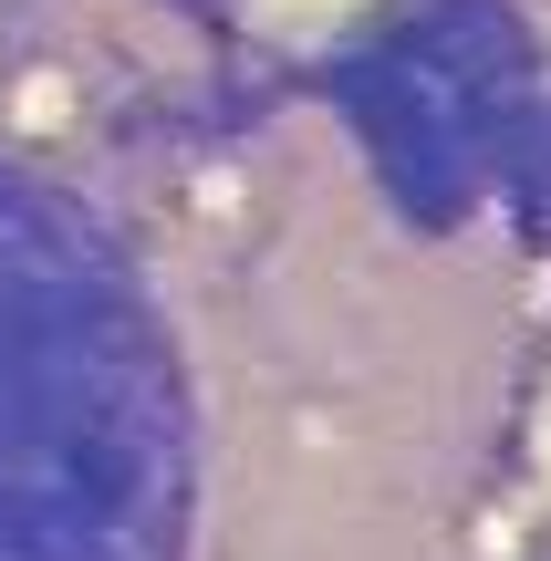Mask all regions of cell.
<instances>
[{"label":"cell","instance_id":"cell-1","mask_svg":"<svg viewBox=\"0 0 551 561\" xmlns=\"http://www.w3.org/2000/svg\"><path fill=\"white\" fill-rule=\"evenodd\" d=\"M541 479H551V396H541Z\"/></svg>","mask_w":551,"mask_h":561}]
</instances>
